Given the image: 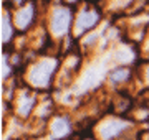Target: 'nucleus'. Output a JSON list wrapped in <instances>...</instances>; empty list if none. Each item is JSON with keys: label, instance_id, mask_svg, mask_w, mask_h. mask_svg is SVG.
<instances>
[{"label": "nucleus", "instance_id": "obj_1", "mask_svg": "<svg viewBox=\"0 0 149 140\" xmlns=\"http://www.w3.org/2000/svg\"><path fill=\"white\" fill-rule=\"evenodd\" d=\"M70 22H71V12L66 8H58L55 10V15L52 18V30L55 35H63L68 32Z\"/></svg>", "mask_w": 149, "mask_h": 140}, {"label": "nucleus", "instance_id": "obj_2", "mask_svg": "<svg viewBox=\"0 0 149 140\" xmlns=\"http://www.w3.org/2000/svg\"><path fill=\"white\" fill-rule=\"evenodd\" d=\"M53 69H55V66L52 63H40V65H37L32 69V74H30L32 82L37 84V86H47Z\"/></svg>", "mask_w": 149, "mask_h": 140}, {"label": "nucleus", "instance_id": "obj_3", "mask_svg": "<svg viewBox=\"0 0 149 140\" xmlns=\"http://www.w3.org/2000/svg\"><path fill=\"white\" fill-rule=\"evenodd\" d=\"M126 127H128V122H124V120H109V122H108V124H104L101 127V130H100L101 139L103 140L114 139V137L121 134Z\"/></svg>", "mask_w": 149, "mask_h": 140}, {"label": "nucleus", "instance_id": "obj_4", "mask_svg": "<svg viewBox=\"0 0 149 140\" xmlns=\"http://www.w3.org/2000/svg\"><path fill=\"white\" fill-rule=\"evenodd\" d=\"M70 134V120L66 117H56L52 124V137L61 139Z\"/></svg>", "mask_w": 149, "mask_h": 140}, {"label": "nucleus", "instance_id": "obj_5", "mask_svg": "<svg viewBox=\"0 0 149 140\" xmlns=\"http://www.w3.org/2000/svg\"><path fill=\"white\" fill-rule=\"evenodd\" d=\"M98 22V13L96 12H81L80 16H78V30L80 32H86V30H90L93 28Z\"/></svg>", "mask_w": 149, "mask_h": 140}, {"label": "nucleus", "instance_id": "obj_6", "mask_svg": "<svg viewBox=\"0 0 149 140\" xmlns=\"http://www.w3.org/2000/svg\"><path fill=\"white\" fill-rule=\"evenodd\" d=\"M32 16H33V7H27V8H23L22 12H18V15H17V27L22 28V30H25V28L30 25L32 22Z\"/></svg>", "mask_w": 149, "mask_h": 140}, {"label": "nucleus", "instance_id": "obj_7", "mask_svg": "<svg viewBox=\"0 0 149 140\" xmlns=\"http://www.w3.org/2000/svg\"><path fill=\"white\" fill-rule=\"evenodd\" d=\"M128 76H129L128 68H118V69H114L111 73V81L113 82H123Z\"/></svg>", "mask_w": 149, "mask_h": 140}, {"label": "nucleus", "instance_id": "obj_8", "mask_svg": "<svg viewBox=\"0 0 149 140\" xmlns=\"http://www.w3.org/2000/svg\"><path fill=\"white\" fill-rule=\"evenodd\" d=\"M32 107H33V99H30V97H23L22 102H20V106H18V114L25 117V115L30 114Z\"/></svg>", "mask_w": 149, "mask_h": 140}, {"label": "nucleus", "instance_id": "obj_9", "mask_svg": "<svg viewBox=\"0 0 149 140\" xmlns=\"http://www.w3.org/2000/svg\"><path fill=\"white\" fill-rule=\"evenodd\" d=\"M3 27H2V38L3 41H8L10 40V20H8V15L3 16Z\"/></svg>", "mask_w": 149, "mask_h": 140}, {"label": "nucleus", "instance_id": "obj_10", "mask_svg": "<svg viewBox=\"0 0 149 140\" xmlns=\"http://www.w3.org/2000/svg\"><path fill=\"white\" fill-rule=\"evenodd\" d=\"M146 79H148V82H149V68H148V71H146Z\"/></svg>", "mask_w": 149, "mask_h": 140}]
</instances>
